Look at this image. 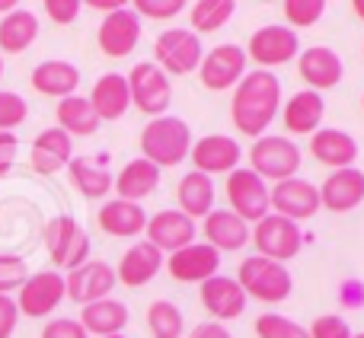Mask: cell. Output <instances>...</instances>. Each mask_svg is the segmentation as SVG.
Returning <instances> with one entry per match:
<instances>
[{"label":"cell","instance_id":"6da1fadb","mask_svg":"<svg viewBox=\"0 0 364 338\" xmlns=\"http://www.w3.org/2000/svg\"><path fill=\"white\" fill-rule=\"evenodd\" d=\"M282 112V80L272 70H246L243 80L233 87L230 119L233 128L246 138H262L269 125Z\"/></svg>","mask_w":364,"mask_h":338},{"label":"cell","instance_id":"7a4b0ae2","mask_svg":"<svg viewBox=\"0 0 364 338\" xmlns=\"http://www.w3.org/2000/svg\"><path fill=\"white\" fill-rule=\"evenodd\" d=\"M192 151V128L179 115H160L151 119L141 131V153L144 160H151L157 169H173Z\"/></svg>","mask_w":364,"mask_h":338},{"label":"cell","instance_id":"3957f363","mask_svg":"<svg viewBox=\"0 0 364 338\" xmlns=\"http://www.w3.org/2000/svg\"><path fill=\"white\" fill-rule=\"evenodd\" d=\"M304 166V153L288 134H262L250 147V169L262 182L294 179Z\"/></svg>","mask_w":364,"mask_h":338},{"label":"cell","instance_id":"277c9868","mask_svg":"<svg viewBox=\"0 0 364 338\" xmlns=\"http://www.w3.org/2000/svg\"><path fill=\"white\" fill-rule=\"evenodd\" d=\"M237 284L243 288L246 297H256L262 303H282L294 290V278L282 262H272L262 256H250L240 262Z\"/></svg>","mask_w":364,"mask_h":338},{"label":"cell","instance_id":"5b68a950","mask_svg":"<svg viewBox=\"0 0 364 338\" xmlns=\"http://www.w3.org/2000/svg\"><path fill=\"white\" fill-rule=\"evenodd\" d=\"M45 249L51 256V265L64 271H74L90 262V236L70 214H58L45 224Z\"/></svg>","mask_w":364,"mask_h":338},{"label":"cell","instance_id":"8992f818","mask_svg":"<svg viewBox=\"0 0 364 338\" xmlns=\"http://www.w3.org/2000/svg\"><path fill=\"white\" fill-rule=\"evenodd\" d=\"M201 58H205L201 38L195 36L192 29H182V26H173V29L160 32L157 42H154V64H157L166 77L192 74V70H198Z\"/></svg>","mask_w":364,"mask_h":338},{"label":"cell","instance_id":"52a82bcc","mask_svg":"<svg viewBox=\"0 0 364 338\" xmlns=\"http://www.w3.org/2000/svg\"><path fill=\"white\" fill-rule=\"evenodd\" d=\"M125 80H128V93H132L134 109H141V112L151 115V119L166 115V109H170V102H173V83L157 64L138 61L125 74Z\"/></svg>","mask_w":364,"mask_h":338},{"label":"cell","instance_id":"ba28073f","mask_svg":"<svg viewBox=\"0 0 364 338\" xmlns=\"http://www.w3.org/2000/svg\"><path fill=\"white\" fill-rule=\"evenodd\" d=\"M243 51H246V61H256L259 70H272L301 55V36L294 29H288L284 23H269L252 32Z\"/></svg>","mask_w":364,"mask_h":338},{"label":"cell","instance_id":"9c48e42d","mask_svg":"<svg viewBox=\"0 0 364 338\" xmlns=\"http://www.w3.org/2000/svg\"><path fill=\"white\" fill-rule=\"evenodd\" d=\"M250 239H252V246H256V256L282 262V265L288 262V258H294L304 246L301 224H294V220H288V217H278V214H265L259 224H252Z\"/></svg>","mask_w":364,"mask_h":338},{"label":"cell","instance_id":"30bf717a","mask_svg":"<svg viewBox=\"0 0 364 338\" xmlns=\"http://www.w3.org/2000/svg\"><path fill=\"white\" fill-rule=\"evenodd\" d=\"M227 201H230V211L246 224H259L265 214H272L269 182L259 179L250 166H237L227 175Z\"/></svg>","mask_w":364,"mask_h":338},{"label":"cell","instance_id":"8fae6325","mask_svg":"<svg viewBox=\"0 0 364 338\" xmlns=\"http://www.w3.org/2000/svg\"><path fill=\"white\" fill-rule=\"evenodd\" d=\"M246 74V51L240 45L227 42V45H214L211 51H205L198 64V77L201 87L211 89V93H224L233 89Z\"/></svg>","mask_w":364,"mask_h":338},{"label":"cell","instance_id":"7c38bea8","mask_svg":"<svg viewBox=\"0 0 364 338\" xmlns=\"http://www.w3.org/2000/svg\"><path fill=\"white\" fill-rule=\"evenodd\" d=\"M269 207L278 217H288L294 224H301V220H310L320 211V188L310 179H301V175L275 182L269 192Z\"/></svg>","mask_w":364,"mask_h":338},{"label":"cell","instance_id":"4fadbf2b","mask_svg":"<svg viewBox=\"0 0 364 338\" xmlns=\"http://www.w3.org/2000/svg\"><path fill=\"white\" fill-rule=\"evenodd\" d=\"M64 275L61 271H38V275H29L26 284L19 288L16 307L19 316H32V320H42V316L55 313L64 300Z\"/></svg>","mask_w":364,"mask_h":338},{"label":"cell","instance_id":"5bb4252c","mask_svg":"<svg viewBox=\"0 0 364 338\" xmlns=\"http://www.w3.org/2000/svg\"><path fill=\"white\" fill-rule=\"evenodd\" d=\"M115 268L109 262H83L80 268L68 271V278H64V294L70 297L74 303H80V307H87V303H96V300H106V297H112L115 290Z\"/></svg>","mask_w":364,"mask_h":338},{"label":"cell","instance_id":"9a60e30c","mask_svg":"<svg viewBox=\"0 0 364 338\" xmlns=\"http://www.w3.org/2000/svg\"><path fill=\"white\" fill-rule=\"evenodd\" d=\"M188 157H192L195 173H205V175L227 173L230 175L233 169L240 166V160H243V147H240L237 138H230V134H205V138H198L192 144Z\"/></svg>","mask_w":364,"mask_h":338},{"label":"cell","instance_id":"2e32d148","mask_svg":"<svg viewBox=\"0 0 364 338\" xmlns=\"http://www.w3.org/2000/svg\"><path fill=\"white\" fill-rule=\"evenodd\" d=\"M166 271H170L173 281H182V284H205L208 278L220 275V252L208 243H198L195 239L192 246L186 249L173 252L166 256Z\"/></svg>","mask_w":364,"mask_h":338},{"label":"cell","instance_id":"e0dca14e","mask_svg":"<svg viewBox=\"0 0 364 338\" xmlns=\"http://www.w3.org/2000/svg\"><path fill=\"white\" fill-rule=\"evenodd\" d=\"M100 51L109 58H128L141 42V19L132 6H122L115 13H106L96 32Z\"/></svg>","mask_w":364,"mask_h":338},{"label":"cell","instance_id":"ac0fdd59","mask_svg":"<svg viewBox=\"0 0 364 338\" xmlns=\"http://www.w3.org/2000/svg\"><path fill=\"white\" fill-rule=\"evenodd\" d=\"M144 236H147V243L157 246L164 256H173V252L195 243L198 224H195L192 217H186L182 211H157L154 217H147Z\"/></svg>","mask_w":364,"mask_h":338},{"label":"cell","instance_id":"d6986e66","mask_svg":"<svg viewBox=\"0 0 364 338\" xmlns=\"http://www.w3.org/2000/svg\"><path fill=\"white\" fill-rule=\"evenodd\" d=\"M297 74L307 83V89L323 96L326 89L339 87L346 67H342V58L329 45H310V48H304L297 55Z\"/></svg>","mask_w":364,"mask_h":338},{"label":"cell","instance_id":"ffe728a7","mask_svg":"<svg viewBox=\"0 0 364 338\" xmlns=\"http://www.w3.org/2000/svg\"><path fill=\"white\" fill-rule=\"evenodd\" d=\"M198 294H201V307H205V313L214 316L211 322H227V320L243 316L246 300H250V297L243 294V288L237 284V278H227V275L208 278V281L198 288Z\"/></svg>","mask_w":364,"mask_h":338},{"label":"cell","instance_id":"44dd1931","mask_svg":"<svg viewBox=\"0 0 364 338\" xmlns=\"http://www.w3.org/2000/svg\"><path fill=\"white\" fill-rule=\"evenodd\" d=\"M364 201V173L358 166L333 169L320 188V207L333 214H348Z\"/></svg>","mask_w":364,"mask_h":338},{"label":"cell","instance_id":"7402d4cb","mask_svg":"<svg viewBox=\"0 0 364 338\" xmlns=\"http://www.w3.org/2000/svg\"><path fill=\"white\" fill-rule=\"evenodd\" d=\"M166 256L157 249V246H151L147 239H141V243L128 246L125 256L119 258V268H115V281L125 284V288H144V284H151L154 278L160 275V268H164Z\"/></svg>","mask_w":364,"mask_h":338},{"label":"cell","instance_id":"603a6c76","mask_svg":"<svg viewBox=\"0 0 364 338\" xmlns=\"http://www.w3.org/2000/svg\"><path fill=\"white\" fill-rule=\"evenodd\" d=\"M74 160V138L61 131V128H45L29 151V163L38 175H55Z\"/></svg>","mask_w":364,"mask_h":338},{"label":"cell","instance_id":"cb8c5ba5","mask_svg":"<svg viewBox=\"0 0 364 338\" xmlns=\"http://www.w3.org/2000/svg\"><path fill=\"white\" fill-rule=\"evenodd\" d=\"M87 99H90V106H93V112L100 121L125 119L128 109H132V93H128L125 74H115V70L102 74L100 80L93 83V93H90Z\"/></svg>","mask_w":364,"mask_h":338},{"label":"cell","instance_id":"d4e9b609","mask_svg":"<svg viewBox=\"0 0 364 338\" xmlns=\"http://www.w3.org/2000/svg\"><path fill=\"white\" fill-rule=\"evenodd\" d=\"M282 121L288 134H316L323 128V115H326V102L314 89H301L288 102H282Z\"/></svg>","mask_w":364,"mask_h":338},{"label":"cell","instance_id":"484cf974","mask_svg":"<svg viewBox=\"0 0 364 338\" xmlns=\"http://www.w3.org/2000/svg\"><path fill=\"white\" fill-rule=\"evenodd\" d=\"M310 153L329 169H348L358 160V141L342 128H320L310 134Z\"/></svg>","mask_w":364,"mask_h":338},{"label":"cell","instance_id":"4316f807","mask_svg":"<svg viewBox=\"0 0 364 338\" xmlns=\"http://www.w3.org/2000/svg\"><path fill=\"white\" fill-rule=\"evenodd\" d=\"M32 89L42 96H51V99H68V96H77V87H80V67L64 58H55V61H42L29 77Z\"/></svg>","mask_w":364,"mask_h":338},{"label":"cell","instance_id":"83f0119b","mask_svg":"<svg viewBox=\"0 0 364 338\" xmlns=\"http://www.w3.org/2000/svg\"><path fill=\"white\" fill-rule=\"evenodd\" d=\"M201 236L208 246H214L218 252H237L250 243V224L240 220L233 211H211L201 220Z\"/></svg>","mask_w":364,"mask_h":338},{"label":"cell","instance_id":"f1b7e54d","mask_svg":"<svg viewBox=\"0 0 364 338\" xmlns=\"http://www.w3.org/2000/svg\"><path fill=\"white\" fill-rule=\"evenodd\" d=\"M100 220V230L109 233V236H141L147 230V211L134 201H122L112 198L100 207L96 214Z\"/></svg>","mask_w":364,"mask_h":338},{"label":"cell","instance_id":"f546056e","mask_svg":"<svg viewBox=\"0 0 364 338\" xmlns=\"http://www.w3.org/2000/svg\"><path fill=\"white\" fill-rule=\"evenodd\" d=\"M157 185H160V169L144 157L132 160V163L112 179V188L119 192V198L134 201V205H141L144 198H151V195L157 192Z\"/></svg>","mask_w":364,"mask_h":338},{"label":"cell","instance_id":"4dcf8cb0","mask_svg":"<svg viewBox=\"0 0 364 338\" xmlns=\"http://www.w3.org/2000/svg\"><path fill=\"white\" fill-rule=\"evenodd\" d=\"M176 201H179V211L192 220H205L208 214L214 211V182L211 175L205 173H186L179 179V188H176Z\"/></svg>","mask_w":364,"mask_h":338},{"label":"cell","instance_id":"1f68e13d","mask_svg":"<svg viewBox=\"0 0 364 338\" xmlns=\"http://www.w3.org/2000/svg\"><path fill=\"white\" fill-rule=\"evenodd\" d=\"M80 326L87 329V335H122V329L128 326V307L115 297H106V300L87 303L80 313Z\"/></svg>","mask_w":364,"mask_h":338},{"label":"cell","instance_id":"d6a6232c","mask_svg":"<svg viewBox=\"0 0 364 338\" xmlns=\"http://www.w3.org/2000/svg\"><path fill=\"white\" fill-rule=\"evenodd\" d=\"M38 38V16L32 10H13L0 19V51L23 55Z\"/></svg>","mask_w":364,"mask_h":338},{"label":"cell","instance_id":"836d02e7","mask_svg":"<svg viewBox=\"0 0 364 338\" xmlns=\"http://www.w3.org/2000/svg\"><path fill=\"white\" fill-rule=\"evenodd\" d=\"M55 115H58V128H61L68 138H90V134H96V128L102 125V121L96 119L87 96H68V99H61Z\"/></svg>","mask_w":364,"mask_h":338},{"label":"cell","instance_id":"e575fe53","mask_svg":"<svg viewBox=\"0 0 364 338\" xmlns=\"http://www.w3.org/2000/svg\"><path fill=\"white\" fill-rule=\"evenodd\" d=\"M70 185L83 195V198H106L112 192V173L106 169V163H96L90 157H74L68 163Z\"/></svg>","mask_w":364,"mask_h":338},{"label":"cell","instance_id":"d590c367","mask_svg":"<svg viewBox=\"0 0 364 338\" xmlns=\"http://www.w3.org/2000/svg\"><path fill=\"white\" fill-rule=\"evenodd\" d=\"M233 13H237V4H233V0H198V4H188V19H192L188 29L201 38L205 32L224 29V26L233 19Z\"/></svg>","mask_w":364,"mask_h":338},{"label":"cell","instance_id":"8d00e7d4","mask_svg":"<svg viewBox=\"0 0 364 338\" xmlns=\"http://www.w3.org/2000/svg\"><path fill=\"white\" fill-rule=\"evenodd\" d=\"M147 329L154 338H182V332H186L182 310L173 300H154L147 307Z\"/></svg>","mask_w":364,"mask_h":338},{"label":"cell","instance_id":"74e56055","mask_svg":"<svg viewBox=\"0 0 364 338\" xmlns=\"http://www.w3.org/2000/svg\"><path fill=\"white\" fill-rule=\"evenodd\" d=\"M282 13L288 29H310L326 16V0H284Z\"/></svg>","mask_w":364,"mask_h":338},{"label":"cell","instance_id":"f35d334b","mask_svg":"<svg viewBox=\"0 0 364 338\" xmlns=\"http://www.w3.org/2000/svg\"><path fill=\"white\" fill-rule=\"evenodd\" d=\"M256 335L259 338H310L307 329L301 322L288 320V316H278V313H262L256 320Z\"/></svg>","mask_w":364,"mask_h":338},{"label":"cell","instance_id":"ab89813d","mask_svg":"<svg viewBox=\"0 0 364 338\" xmlns=\"http://www.w3.org/2000/svg\"><path fill=\"white\" fill-rule=\"evenodd\" d=\"M29 278V265L23 256H13V252H0V294L10 297L13 290H19Z\"/></svg>","mask_w":364,"mask_h":338},{"label":"cell","instance_id":"60d3db41","mask_svg":"<svg viewBox=\"0 0 364 338\" xmlns=\"http://www.w3.org/2000/svg\"><path fill=\"white\" fill-rule=\"evenodd\" d=\"M26 119H29V102L19 93L0 89V131H13V128H19Z\"/></svg>","mask_w":364,"mask_h":338},{"label":"cell","instance_id":"b9f144b4","mask_svg":"<svg viewBox=\"0 0 364 338\" xmlns=\"http://www.w3.org/2000/svg\"><path fill=\"white\" fill-rule=\"evenodd\" d=\"M186 6H188L186 0H134L132 10L138 13V19L141 16H147V19H176Z\"/></svg>","mask_w":364,"mask_h":338},{"label":"cell","instance_id":"7bdbcfd3","mask_svg":"<svg viewBox=\"0 0 364 338\" xmlns=\"http://www.w3.org/2000/svg\"><path fill=\"white\" fill-rule=\"evenodd\" d=\"M307 335H310V338H352L355 332H352V326H348L342 316L323 313V316H316V320L310 322Z\"/></svg>","mask_w":364,"mask_h":338},{"label":"cell","instance_id":"ee69618b","mask_svg":"<svg viewBox=\"0 0 364 338\" xmlns=\"http://www.w3.org/2000/svg\"><path fill=\"white\" fill-rule=\"evenodd\" d=\"M45 13H48L51 23L58 26H70L83 10V0H45Z\"/></svg>","mask_w":364,"mask_h":338},{"label":"cell","instance_id":"f6af8a7d","mask_svg":"<svg viewBox=\"0 0 364 338\" xmlns=\"http://www.w3.org/2000/svg\"><path fill=\"white\" fill-rule=\"evenodd\" d=\"M42 338H90L87 329L80 326V320H70V316H58V320L45 322Z\"/></svg>","mask_w":364,"mask_h":338},{"label":"cell","instance_id":"bcb514c9","mask_svg":"<svg viewBox=\"0 0 364 338\" xmlns=\"http://www.w3.org/2000/svg\"><path fill=\"white\" fill-rule=\"evenodd\" d=\"M16 151H19V138L13 131H0V179L13 169L16 163Z\"/></svg>","mask_w":364,"mask_h":338},{"label":"cell","instance_id":"7dc6e473","mask_svg":"<svg viewBox=\"0 0 364 338\" xmlns=\"http://www.w3.org/2000/svg\"><path fill=\"white\" fill-rule=\"evenodd\" d=\"M16 322H19V307L13 297L0 294V338H10L16 332Z\"/></svg>","mask_w":364,"mask_h":338},{"label":"cell","instance_id":"c3c4849f","mask_svg":"<svg viewBox=\"0 0 364 338\" xmlns=\"http://www.w3.org/2000/svg\"><path fill=\"white\" fill-rule=\"evenodd\" d=\"M188 338H233L230 329L224 326V322H201V326L192 329V335Z\"/></svg>","mask_w":364,"mask_h":338},{"label":"cell","instance_id":"681fc988","mask_svg":"<svg viewBox=\"0 0 364 338\" xmlns=\"http://www.w3.org/2000/svg\"><path fill=\"white\" fill-rule=\"evenodd\" d=\"M83 6H93V10H100V13H115V10H122V6H128L125 0H87Z\"/></svg>","mask_w":364,"mask_h":338},{"label":"cell","instance_id":"f907efd6","mask_svg":"<svg viewBox=\"0 0 364 338\" xmlns=\"http://www.w3.org/2000/svg\"><path fill=\"white\" fill-rule=\"evenodd\" d=\"M16 0H0V13H4V16H6V13H13V10H16Z\"/></svg>","mask_w":364,"mask_h":338},{"label":"cell","instance_id":"816d5d0a","mask_svg":"<svg viewBox=\"0 0 364 338\" xmlns=\"http://www.w3.org/2000/svg\"><path fill=\"white\" fill-rule=\"evenodd\" d=\"M352 10H355V16L364 23V0H352Z\"/></svg>","mask_w":364,"mask_h":338},{"label":"cell","instance_id":"f5cc1de1","mask_svg":"<svg viewBox=\"0 0 364 338\" xmlns=\"http://www.w3.org/2000/svg\"><path fill=\"white\" fill-rule=\"evenodd\" d=\"M0 77H4V58H0Z\"/></svg>","mask_w":364,"mask_h":338},{"label":"cell","instance_id":"db71d44e","mask_svg":"<svg viewBox=\"0 0 364 338\" xmlns=\"http://www.w3.org/2000/svg\"><path fill=\"white\" fill-rule=\"evenodd\" d=\"M106 338H128V335H106Z\"/></svg>","mask_w":364,"mask_h":338},{"label":"cell","instance_id":"11a10c76","mask_svg":"<svg viewBox=\"0 0 364 338\" xmlns=\"http://www.w3.org/2000/svg\"><path fill=\"white\" fill-rule=\"evenodd\" d=\"M352 338H364V332H358V335H352Z\"/></svg>","mask_w":364,"mask_h":338},{"label":"cell","instance_id":"9f6ffc18","mask_svg":"<svg viewBox=\"0 0 364 338\" xmlns=\"http://www.w3.org/2000/svg\"><path fill=\"white\" fill-rule=\"evenodd\" d=\"M361 109H364V96H361Z\"/></svg>","mask_w":364,"mask_h":338},{"label":"cell","instance_id":"6f0895ef","mask_svg":"<svg viewBox=\"0 0 364 338\" xmlns=\"http://www.w3.org/2000/svg\"><path fill=\"white\" fill-rule=\"evenodd\" d=\"M361 51H364V45H361Z\"/></svg>","mask_w":364,"mask_h":338}]
</instances>
